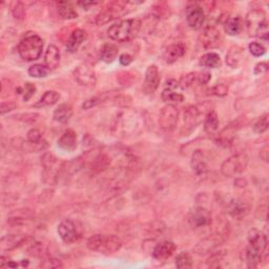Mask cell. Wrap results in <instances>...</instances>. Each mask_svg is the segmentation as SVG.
Wrapping results in <instances>:
<instances>
[{
  "label": "cell",
  "mask_w": 269,
  "mask_h": 269,
  "mask_svg": "<svg viewBox=\"0 0 269 269\" xmlns=\"http://www.w3.org/2000/svg\"><path fill=\"white\" fill-rule=\"evenodd\" d=\"M268 244L267 236L262 231L253 228L248 232V245L245 250V256L248 267L256 268L263 257Z\"/></svg>",
  "instance_id": "1"
},
{
  "label": "cell",
  "mask_w": 269,
  "mask_h": 269,
  "mask_svg": "<svg viewBox=\"0 0 269 269\" xmlns=\"http://www.w3.org/2000/svg\"><path fill=\"white\" fill-rule=\"evenodd\" d=\"M141 30V21L138 19H125L109 26L108 37L117 42H126L134 39Z\"/></svg>",
  "instance_id": "2"
},
{
  "label": "cell",
  "mask_w": 269,
  "mask_h": 269,
  "mask_svg": "<svg viewBox=\"0 0 269 269\" xmlns=\"http://www.w3.org/2000/svg\"><path fill=\"white\" fill-rule=\"evenodd\" d=\"M86 246L89 250L103 254L115 253L122 247V241L115 234H95L87 240Z\"/></svg>",
  "instance_id": "3"
},
{
  "label": "cell",
  "mask_w": 269,
  "mask_h": 269,
  "mask_svg": "<svg viewBox=\"0 0 269 269\" xmlns=\"http://www.w3.org/2000/svg\"><path fill=\"white\" fill-rule=\"evenodd\" d=\"M43 40L36 34L26 35L18 44V53L25 61H35L39 59L43 50Z\"/></svg>",
  "instance_id": "4"
},
{
  "label": "cell",
  "mask_w": 269,
  "mask_h": 269,
  "mask_svg": "<svg viewBox=\"0 0 269 269\" xmlns=\"http://www.w3.org/2000/svg\"><path fill=\"white\" fill-rule=\"evenodd\" d=\"M246 24L251 36L268 40V23L263 10H253L247 15Z\"/></svg>",
  "instance_id": "5"
},
{
  "label": "cell",
  "mask_w": 269,
  "mask_h": 269,
  "mask_svg": "<svg viewBox=\"0 0 269 269\" xmlns=\"http://www.w3.org/2000/svg\"><path fill=\"white\" fill-rule=\"evenodd\" d=\"M249 163V158L244 153L232 155L221 165V172L225 177H236L244 172Z\"/></svg>",
  "instance_id": "6"
},
{
  "label": "cell",
  "mask_w": 269,
  "mask_h": 269,
  "mask_svg": "<svg viewBox=\"0 0 269 269\" xmlns=\"http://www.w3.org/2000/svg\"><path fill=\"white\" fill-rule=\"evenodd\" d=\"M199 44L205 50L216 49L222 41V35L221 32L215 25H208L202 31L198 38Z\"/></svg>",
  "instance_id": "7"
},
{
  "label": "cell",
  "mask_w": 269,
  "mask_h": 269,
  "mask_svg": "<svg viewBox=\"0 0 269 269\" xmlns=\"http://www.w3.org/2000/svg\"><path fill=\"white\" fill-rule=\"evenodd\" d=\"M130 2H117L112 5H109L104 11H102L99 15L96 17V23L98 25L106 24L109 21H112L114 19L119 18L123 16L124 14H126L127 11V5H129Z\"/></svg>",
  "instance_id": "8"
},
{
  "label": "cell",
  "mask_w": 269,
  "mask_h": 269,
  "mask_svg": "<svg viewBox=\"0 0 269 269\" xmlns=\"http://www.w3.org/2000/svg\"><path fill=\"white\" fill-rule=\"evenodd\" d=\"M178 121H179V110L175 105L168 104L162 108L159 116V124L162 129L166 130V132L174 130L177 126Z\"/></svg>",
  "instance_id": "9"
},
{
  "label": "cell",
  "mask_w": 269,
  "mask_h": 269,
  "mask_svg": "<svg viewBox=\"0 0 269 269\" xmlns=\"http://www.w3.org/2000/svg\"><path fill=\"white\" fill-rule=\"evenodd\" d=\"M205 13L201 5L191 3L186 9V22L190 29L200 30L205 22Z\"/></svg>",
  "instance_id": "10"
},
{
  "label": "cell",
  "mask_w": 269,
  "mask_h": 269,
  "mask_svg": "<svg viewBox=\"0 0 269 269\" xmlns=\"http://www.w3.org/2000/svg\"><path fill=\"white\" fill-rule=\"evenodd\" d=\"M188 222L192 228L202 229L204 227H207L211 223V215L209 210L204 207H196L189 212Z\"/></svg>",
  "instance_id": "11"
},
{
  "label": "cell",
  "mask_w": 269,
  "mask_h": 269,
  "mask_svg": "<svg viewBox=\"0 0 269 269\" xmlns=\"http://www.w3.org/2000/svg\"><path fill=\"white\" fill-rule=\"evenodd\" d=\"M41 164L44 169V180L46 182H53L57 180V174L59 172L60 166L59 161L53 154L45 153L41 157Z\"/></svg>",
  "instance_id": "12"
},
{
  "label": "cell",
  "mask_w": 269,
  "mask_h": 269,
  "mask_svg": "<svg viewBox=\"0 0 269 269\" xmlns=\"http://www.w3.org/2000/svg\"><path fill=\"white\" fill-rule=\"evenodd\" d=\"M226 210L232 218L241 220L250 212V204L245 199L233 198L227 203Z\"/></svg>",
  "instance_id": "13"
},
{
  "label": "cell",
  "mask_w": 269,
  "mask_h": 269,
  "mask_svg": "<svg viewBox=\"0 0 269 269\" xmlns=\"http://www.w3.org/2000/svg\"><path fill=\"white\" fill-rule=\"evenodd\" d=\"M58 234L60 239L66 244H71L76 242L79 239V233L75 223L71 220L61 221L58 225Z\"/></svg>",
  "instance_id": "14"
},
{
  "label": "cell",
  "mask_w": 269,
  "mask_h": 269,
  "mask_svg": "<svg viewBox=\"0 0 269 269\" xmlns=\"http://www.w3.org/2000/svg\"><path fill=\"white\" fill-rule=\"evenodd\" d=\"M200 109L196 105H190L185 109L184 112V126L182 133L184 135L190 134L194 130L200 122Z\"/></svg>",
  "instance_id": "15"
},
{
  "label": "cell",
  "mask_w": 269,
  "mask_h": 269,
  "mask_svg": "<svg viewBox=\"0 0 269 269\" xmlns=\"http://www.w3.org/2000/svg\"><path fill=\"white\" fill-rule=\"evenodd\" d=\"M74 75L76 80L81 85L94 86L96 83V74L93 68L86 64H81L76 67Z\"/></svg>",
  "instance_id": "16"
},
{
  "label": "cell",
  "mask_w": 269,
  "mask_h": 269,
  "mask_svg": "<svg viewBox=\"0 0 269 269\" xmlns=\"http://www.w3.org/2000/svg\"><path fill=\"white\" fill-rule=\"evenodd\" d=\"M177 249V246L171 241H163V242L157 244L153 249V257L158 261H164L170 258Z\"/></svg>",
  "instance_id": "17"
},
{
  "label": "cell",
  "mask_w": 269,
  "mask_h": 269,
  "mask_svg": "<svg viewBox=\"0 0 269 269\" xmlns=\"http://www.w3.org/2000/svg\"><path fill=\"white\" fill-rule=\"evenodd\" d=\"M160 84V73L157 65L151 64L147 67L145 73V82H144V89L147 93H154Z\"/></svg>",
  "instance_id": "18"
},
{
  "label": "cell",
  "mask_w": 269,
  "mask_h": 269,
  "mask_svg": "<svg viewBox=\"0 0 269 269\" xmlns=\"http://www.w3.org/2000/svg\"><path fill=\"white\" fill-rule=\"evenodd\" d=\"M186 53V47L183 43L178 42L170 44L169 46L166 47V50L164 52V59L167 63L171 64L175 63L176 61H178L180 58H182Z\"/></svg>",
  "instance_id": "19"
},
{
  "label": "cell",
  "mask_w": 269,
  "mask_h": 269,
  "mask_svg": "<svg viewBox=\"0 0 269 269\" xmlns=\"http://www.w3.org/2000/svg\"><path fill=\"white\" fill-rule=\"evenodd\" d=\"M190 166L196 175H203L207 170V162L203 150L197 149L191 156Z\"/></svg>",
  "instance_id": "20"
},
{
  "label": "cell",
  "mask_w": 269,
  "mask_h": 269,
  "mask_svg": "<svg viewBox=\"0 0 269 269\" xmlns=\"http://www.w3.org/2000/svg\"><path fill=\"white\" fill-rule=\"evenodd\" d=\"M25 239L21 234H6L0 240V249L3 252L15 249L24 242Z\"/></svg>",
  "instance_id": "21"
},
{
  "label": "cell",
  "mask_w": 269,
  "mask_h": 269,
  "mask_svg": "<svg viewBox=\"0 0 269 269\" xmlns=\"http://www.w3.org/2000/svg\"><path fill=\"white\" fill-rule=\"evenodd\" d=\"M58 146L66 151H73L77 147V134L74 130L67 129L58 140Z\"/></svg>",
  "instance_id": "22"
},
{
  "label": "cell",
  "mask_w": 269,
  "mask_h": 269,
  "mask_svg": "<svg viewBox=\"0 0 269 269\" xmlns=\"http://www.w3.org/2000/svg\"><path fill=\"white\" fill-rule=\"evenodd\" d=\"M85 38H86V33L83 30L81 29L75 30L67 40L66 51L68 53H76L79 50L80 45L85 40Z\"/></svg>",
  "instance_id": "23"
},
{
  "label": "cell",
  "mask_w": 269,
  "mask_h": 269,
  "mask_svg": "<svg viewBox=\"0 0 269 269\" xmlns=\"http://www.w3.org/2000/svg\"><path fill=\"white\" fill-rule=\"evenodd\" d=\"M45 66L50 70H55L60 64V52L56 45H49L44 54Z\"/></svg>",
  "instance_id": "24"
},
{
  "label": "cell",
  "mask_w": 269,
  "mask_h": 269,
  "mask_svg": "<svg viewBox=\"0 0 269 269\" xmlns=\"http://www.w3.org/2000/svg\"><path fill=\"white\" fill-rule=\"evenodd\" d=\"M243 59H244L243 50L238 45L232 46L229 50V52L226 55V63L233 68L238 67Z\"/></svg>",
  "instance_id": "25"
},
{
  "label": "cell",
  "mask_w": 269,
  "mask_h": 269,
  "mask_svg": "<svg viewBox=\"0 0 269 269\" xmlns=\"http://www.w3.org/2000/svg\"><path fill=\"white\" fill-rule=\"evenodd\" d=\"M73 116V107L67 104V103H63V104L59 105L56 109H55L53 118L55 121L59 123H66L72 118Z\"/></svg>",
  "instance_id": "26"
},
{
  "label": "cell",
  "mask_w": 269,
  "mask_h": 269,
  "mask_svg": "<svg viewBox=\"0 0 269 269\" xmlns=\"http://www.w3.org/2000/svg\"><path fill=\"white\" fill-rule=\"evenodd\" d=\"M118 46L113 43H105L102 45L100 50V59L106 62V63H110V62L115 61V59L118 57Z\"/></svg>",
  "instance_id": "27"
},
{
  "label": "cell",
  "mask_w": 269,
  "mask_h": 269,
  "mask_svg": "<svg viewBox=\"0 0 269 269\" xmlns=\"http://www.w3.org/2000/svg\"><path fill=\"white\" fill-rule=\"evenodd\" d=\"M244 26L243 19L240 16L233 17L230 19H227L225 22V32L230 36H237L242 32Z\"/></svg>",
  "instance_id": "28"
},
{
  "label": "cell",
  "mask_w": 269,
  "mask_h": 269,
  "mask_svg": "<svg viewBox=\"0 0 269 269\" xmlns=\"http://www.w3.org/2000/svg\"><path fill=\"white\" fill-rule=\"evenodd\" d=\"M219 118L218 115L215 112V110H210V112L207 114L205 118V122H204V129L206 134H208L209 136H213L216 135L218 129H219Z\"/></svg>",
  "instance_id": "29"
},
{
  "label": "cell",
  "mask_w": 269,
  "mask_h": 269,
  "mask_svg": "<svg viewBox=\"0 0 269 269\" xmlns=\"http://www.w3.org/2000/svg\"><path fill=\"white\" fill-rule=\"evenodd\" d=\"M60 99V94L56 91H47L44 93L42 97L40 100L34 104V107L39 108V107H45V106H52L59 101Z\"/></svg>",
  "instance_id": "30"
},
{
  "label": "cell",
  "mask_w": 269,
  "mask_h": 269,
  "mask_svg": "<svg viewBox=\"0 0 269 269\" xmlns=\"http://www.w3.org/2000/svg\"><path fill=\"white\" fill-rule=\"evenodd\" d=\"M199 64L204 67H209V68H216L221 65V57L217 53H207L203 55V56L200 58Z\"/></svg>",
  "instance_id": "31"
},
{
  "label": "cell",
  "mask_w": 269,
  "mask_h": 269,
  "mask_svg": "<svg viewBox=\"0 0 269 269\" xmlns=\"http://www.w3.org/2000/svg\"><path fill=\"white\" fill-rule=\"evenodd\" d=\"M58 13L62 19L70 20L78 17V14L74 6L67 2H60L58 5Z\"/></svg>",
  "instance_id": "32"
},
{
  "label": "cell",
  "mask_w": 269,
  "mask_h": 269,
  "mask_svg": "<svg viewBox=\"0 0 269 269\" xmlns=\"http://www.w3.org/2000/svg\"><path fill=\"white\" fill-rule=\"evenodd\" d=\"M217 245H218L217 240H215L213 238H207V239L203 240L200 244H198V246L196 247V250L200 254H204V253H207L208 251L212 250Z\"/></svg>",
  "instance_id": "33"
},
{
  "label": "cell",
  "mask_w": 269,
  "mask_h": 269,
  "mask_svg": "<svg viewBox=\"0 0 269 269\" xmlns=\"http://www.w3.org/2000/svg\"><path fill=\"white\" fill-rule=\"evenodd\" d=\"M50 68L42 64H34L29 68V75L34 78H44L50 73Z\"/></svg>",
  "instance_id": "34"
},
{
  "label": "cell",
  "mask_w": 269,
  "mask_h": 269,
  "mask_svg": "<svg viewBox=\"0 0 269 269\" xmlns=\"http://www.w3.org/2000/svg\"><path fill=\"white\" fill-rule=\"evenodd\" d=\"M161 98L165 102H182L184 100L183 95L176 93L174 89L165 88L161 94Z\"/></svg>",
  "instance_id": "35"
},
{
  "label": "cell",
  "mask_w": 269,
  "mask_h": 269,
  "mask_svg": "<svg viewBox=\"0 0 269 269\" xmlns=\"http://www.w3.org/2000/svg\"><path fill=\"white\" fill-rule=\"evenodd\" d=\"M176 266L180 269H187L192 266V258L188 252L179 253L176 258Z\"/></svg>",
  "instance_id": "36"
},
{
  "label": "cell",
  "mask_w": 269,
  "mask_h": 269,
  "mask_svg": "<svg viewBox=\"0 0 269 269\" xmlns=\"http://www.w3.org/2000/svg\"><path fill=\"white\" fill-rule=\"evenodd\" d=\"M269 126V122H268V115L265 114L264 116L260 117V119L254 123L253 125V130L258 134H263L268 129Z\"/></svg>",
  "instance_id": "37"
},
{
  "label": "cell",
  "mask_w": 269,
  "mask_h": 269,
  "mask_svg": "<svg viewBox=\"0 0 269 269\" xmlns=\"http://www.w3.org/2000/svg\"><path fill=\"white\" fill-rule=\"evenodd\" d=\"M249 52L256 57H261L266 53V47L260 42H250L248 45Z\"/></svg>",
  "instance_id": "38"
},
{
  "label": "cell",
  "mask_w": 269,
  "mask_h": 269,
  "mask_svg": "<svg viewBox=\"0 0 269 269\" xmlns=\"http://www.w3.org/2000/svg\"><path fill=\"white\" fill-rule=\"evenodd\" d=\"M13 16L17 20H22L25 17V6L21 2H17L12 9Z\"/></svg>",
  "instance_id": "39"
},
{
  "label": "cell",
  "mask_w": 269,
  "mask_h": 269,
  "mask_svg": "<svg viewBox=\"0 0 269 269\" xmlns=\"http://www.w3.org/2000/svg\"><path fill=\"white\" fill-rule=\"evenodd\" d=\"M195 82H197L196 72L195 73H189L186 76H184V77H182L181 80H180V84H181L182 87H189V86H191L192 84H194Z\"/></svg>",
  "instance_id": "40"
},
{
  "label": "cell",
  "mask_w": 269,
  "mask_h": 269,
  "mask_svg": "<svg viewBox=\"0 0 269 269\" xmlns=\"http://www.w3.org/2000/svg\"><path fill=\"white\" fill-rule=\"evenodd\" d=\"M115 104L120 107H129L130 104H132V99L128 96H117V97H115Z\"/></svg>",
  "instance_id": "41"
},
{
  "label": "cell",
  "mask_w": 269,
  "mask_h": 269,
  "mask_svg": "<svg viewBox=\"0 0 269 269\" xmlns=\"http://www.w3.org/2000/svg\"><path fill=\"white\" fill-rule=\"evenodd\" d=\"M41 267H43V268H62L63 267V264H62V262L60 260L51 258V259H47V260L43 261V263H41Z\"/></svg>",
  "instance_id": "42"
},
{
  "label": "cell",
  "mask_w": 269,
  "mask_h": 269,
  "mask_svg": "<svg viewBox=\"0 0 269 269\" xmlns=\"http://www.w3.org/2000/svg\"><path fill=\"white\" fill-rule=\"evenodd\" d=\"M211 79V74L209 72H196V80L199 84H206Z\"/></svg>",
  "instance_id": "43"
},
{
  "label": "cell",
  "mask_w": 269,
  "mask_h": 269,
  "mask_svg": "<svg viewBox=\"0 0 269 269\" xmlns=\"http://www.w3.org/2000/svg\"><path fill=\"white\" fill-rule=\"evenodd\" d=\"M211 94L219 96V97H224V96L228 94V87L222 83L217 84L211 88Z\"/></svg>",
  "instance_id": "44"
},
{
  "label": "cell",
  "mask_w": 269,
  "mask_h": 269,
  "mask_svg": "<svg viewBox=\"0 0 269 269\" xmlns=\"http://www.w3.org/2000/svg\"><path fill=\"white\" fill-rule=\"evenodd\" d=\"M36 92V86L34 85L33 83H30V82H27L24 85V92H23V100L24 101H29L34 94Z\"/></svg>",
  "instance_id": "45"
},
{
  "label": "cell",
  "mask_w": 269,
  "mask_h": 269,
  "mask_svg": "<svg viewBox=\"0 0 269 269\" xmlns=\"http://www.w3.org/2000/svg\"><path fill=\"white\" fill-rule=\"evenodd\" d=\"M26 138H27V141L30 142H39L42 140V138H41V133L37 128L30 129L29 132H27Z\"/></svg>",
  "instance_id": "46"
},
{
  "label": "cell",
  "mask_w": 269,
  "mask_h": 269,
  "mask_svg": "<svg viewBox=\"0 0 269 269\" xmlns=\"http://www.w3.org/2000/svg\"><path fill=\"white\" fill-rule=\"evenodd\" d=\"M16 108V104L13 101H3L1 102V105H0V114L5 115L6 113L12 112L13 109Z\"/></svg>",
  "instance_id": "47"
},
{
  "label": "cell",
  "mask_w": 269,
  "mask_h": 269,
  "mask_svg": "<svg viewBox=\"0 0 269 269\" xmlns=\"http://www.w3.org/2000/svg\"><path fill=\"white\" fill-rule=\"evenodd\" d=\"M102 101V99L100 97H93V98H89L87 100H85L83 102V104H82V108L83 109H89L92 108L94 106H96L97 104H99V103Z\"/></svg>",
  "instance_id": "48"
},
{
  "label": "cell",
  "mask_w": 269,
  "mask_h": 269,
  "mask_svg": "<svg viewBox=\"0 0 269 269\" xmlns=\"http://www.w3.org/2000/svg\"><path fill=\"white\" fill-rule=\"evenodd\" d=\"M267 71H268V64L266 62H260V63H258L256 67H254L253 73L256 75H263L267 73Z\"/></svg>",
  "instance_id": "49"
},
{
  "label": "cell",
  "mask_w": 269,
  "mask_h": 269,
  "mask_svg": "<svg viewBox=\"0 0 269 269\" xmlns=\"http://www.w3.org/2000/svg\"><path fill=\"white\" fill-rule=\"evenodd\" d=\"M119 61H120V63H121L122 65L127 66V65H129V64L133 62V57L130 56L129 54H126V53H125V54H122L121 56L119 57Z\"/></svg>",
  "instance_id": "50"
},
{
  "label": "cell",
  "mask_w": 269,
  "mask_h": 269,
  "mask_svg": "<svg viewBox=\"0 0 269 269\" xmlns=\"http://www.w3.org/2000/svg\"><path fill=\"white\" fill-rule=\"evenodd\" d=\"M260 157L263 161L268 162V159H269V146L268 145H265L263 148H261Z\"/></svg>",
  "instance_id": "51"
}]
</instances>
